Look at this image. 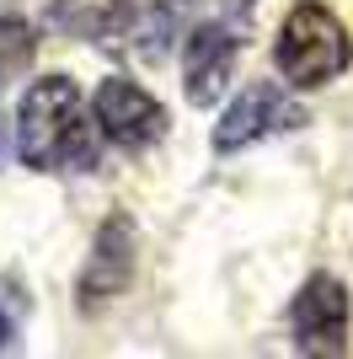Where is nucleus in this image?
<instances>
[{
  "label": "nucleus",
  "mask_w": 353,
  "mask_h": 359,
  "mask_svg": "<svg viewBox=\"0 0 353 359\" xmlns=\"http://www.w3.org/2000/svg\"><path fill=\"white\" fill-rule=\"evenodd\" d=\"M273 65L289 86H326V81H338L342 70L353 65V43L342 22L326 6L316 0H300L289 16H284L279 27V43H273Z\"/></svg>",
  "instance_id": "2"
},
{
  "label": "nucleus",
  "mask_w": 353,
  "mask_h": 359,
  "mask_svg": "<svg viewBox=\"0 0 353 359\" xmlns=\"http://www.w3.org/2000/svg\"><path fill=\"white\" fill-rule=\"evenodd\" d=\"M16 156L32 172H91L102 161L97 129L86 123L81 86L70 75H43L27 86L16 107Z\"/></svg>",
  "instance_id": "1"
},
{
  "label": "nucleus",
  "mask_w": 353,
  "mask_h": 359,
  "mask_svg": "<svg viewBox=\"0 0 353 359\" xmlns=\"http://www.w3.org/2000/svg\"><path fill=\"white\" fill-rule=\"evenodd\" d=\"M241 48H247V38L235 27H225V22H204V27L188 32V43H182L188 102H198V107L220 102V91H225V81H230L235 60H241Z\"/></svg>",
  "instance_id": "7"
},
{
  "label": "nucleus",
  "mask_w": 353,
  "mask_h": 359,
  "mask_svg": "<svg viewBox=\"0 0 353 359\" xmlns=\"http://www.w3.org/2000/svg\"><path fill=\"white\" fill-rule=\"evenodd\" d=\"M32 48H38V38H32L27 22H22V16H0V75L27 70Z\"/></svg>",
  "instance_id": "9"
},
{
  "label": "nucleus",
  "mask_w": 353,
  "mask_h": 359,
  "mask_svg": "<svg viewBox=\"0 0 353 359\" xmlns=\"http://www.w3.org/2000/svg\"><path fill=\"white\" fill-rule=\"evenodd\" d=\"M97 129H102L118 150H150V145L166 140V107L155 102L145 86L113 75V81L97 86Z\"/></svg>",
  "instance_id": "5"
},
{
  "label": "nucleus",
  "mask_w": 353,
  "mask_h": 359,
  "mask_svg": "<svg viewBox=\"0 0 353 359\" xmlns=\"http://www.w3.org/2000/svg\"><path fill=\"white\" fill-rule=\"evenodd\" d=\"M6 344H16V322H11V311H0V348Z\"/></svg>",
  "instance_id": "10"
},
{
  "label": "nucleus",
  "mask_w": 353,
  "mask_h": 359,
  "mask_svg": "<svg viewBox=\"0 0 353 359\" xmlns=\"http://www.w3.org/2000/svg\"><path fill=\"white\" fill-rule=\"evenodd\" d=\"M214 6H225V11H235V16H241V11H251V0H214Z\"/></svg>",
  "instance_id": "11"
},
{
  "label": "nucleus",
  "mask_w": 353,
  "mask_h": 359,
  "mask_svg": "<svg viewBox=\"0 0 353 359\" xmlns=\"http://www.w3.org/2000/svg\"><path fill=\"white\" fill-rule=\"evenodd\" d=\"M134 220L129 215H107L102 231H97V241H91V257H86V273H81V285H75V295H81V311H97V306H107L113 295H123L134 279Z\"/></svg>",
  "instance_id": "6"
},
{
  "label": "nucleus",
  "mask_w": 353,
  "mask_h": 359,
  "mask_svg": "<svg viewBox=\"0 0 353 359\" xmlns=\"http://www.w3.org/2000/svg\"><path fill=\"white\" fill-rule=\"evenodd\" d=\"M0 156H6V129H0Z\"/></svg>",
  "instance_id": "12"
},
{
  "label": "nucleus",
  "mask_w": 353,
  "mask_h": 359,
  "mask_svg": "<svg viewBox=\"0 0 353 359\" xmlns=\"http://www.w3.org/2000/svg\"><path fill=\"white\" fill-rule=\"evenodd\" d=\"M59 32L86 38V43H107L123 22H129V0H48Z\"/></svg>",
  "instance_id": "8"
},
{
  "label": "nucleus",
  "mask_w": 353,
  "mask_h": 359,
  "mask_svg": "<svg viewBox=\"0 0 353 359\" xmlns=\"http://www.w3.org/2000/svg\"><path fill=\"white\" fill-rule=\"evenodd\" d=\"M348 290L332 273H310L289 306V332L300 354H342L348 348Z\"/></svg>",
  "instance_id": "4"
},
{
  "label": "nucleus",
  "mask_w": 353,
  "mask_h": 359,
  "mask_svg": "<svg viewBox=\"0 0 353 359\" xmlns=\"http://www.w3.org/2000/svg\"><path fill=\"white\" fill-rule=\"evenodd\" d=\"M305 123V107L294 102L289 91H279L273 81H251L230 107H225L220 129H214V150L230 156V150H247L268 135H284V129H300Z\"/></svg>",
  "instance_id": "3"
}]
</instances>
